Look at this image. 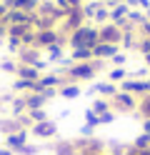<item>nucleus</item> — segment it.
I'll use <instances>...</instances> for the list:
<instances>
[{
    "label": "nucleus",
    "instance_id": "obj_41",
    "mask_svg": "<svg viewBox=\"0 0 150 155\" xmlns=\"http://www.w3.org/2000/svg\"><path fill=\"white\" fill-rule=\"evenodd\" d=\"M0 155H15V153L10 150V148H0Z\"/></svg>",
    "mask_w": 150,
    "mask_h": 155
},
{
    "label": "nucleus",
    "instance_id": "obj_8",
    "mask_svg": "<svg viewBox=\"0 0 150 155\" xmlns=\"http://www.w3.org/2000/svg\"><path fill=\"white\" fill-rule=\"evenodd\" d=\"M30 133L38 135V138H43V140H50V138L58 135V125L53 120H43V123H35L33 128H30Z\"/></svg>",
    "mask_w": 150,
    "mask_h": 155
},
{
    "label": "nucleus",
    "instance_id": "obj_19",
    "mask_svg": "<svg viewBox=\"0 0 150 155\" xmlns=\"http://www.w3.org/2000/svg\"><path fill=\"white\" fill-rule=\"evenodd\" d=\"M40 75H43V73H40L35 65H20V63H18V73H15V78H25V80H38Z\"/></svg>",
    "mask_w": 150,
    "mask_h": 155
},
{
    "label": "nucleus",
    "instance_id": "obj_6",
    "mask_svg": "<svg viewBox=\"0 0 150 155\" xmlns=\"http://www.w3.org/2000/svg\"><path fill=\"white\" fill-rule=\"evenodd\" d=\"M63 83H65V80H63V78H60L58 73H43V75H40L38 80H35V90H33V93H43V90H58Z\"/></svg>",
    "mask_w": 150,
    "mask_h": 155
},
{
    "label": "nucleus",
    "instance_id": "obj_39",
    "mask_svg": "<svg viewBox=\"0 0 150 155\" xmlns=\"http://www.w3.org/2000/svg\"><path fill=\"white\" fill-rule=\"evenodd\" d=\"M143 133L150 135V120H148V118H143Z\"/></svg>",
    "mask_w": 150,
    "mask_h": 155
},
{
    "label": "nucleus",
    "instance_id": "obj_24",
    "mask_svg": "<svg viewBox=\"0 0 150 155\" xmlns=\"http://www.w3.org/2000/svg\"><path fill=\"white\" fill-rule=\"evenodd\" d=\"M5 48H8V53H13V55H18L20 50H23V40L20 38H13V35H5Z\"/></svg>",
    "mask_w": 150,
    "mask_h": 155
},
{
    "label": "nucleus",
    "instance_id": "obj_12",
    "mask_svg": "<svg viewBox=\"0 0 150 155\" xmlns=\"http://www.w3.org/2000/svg\"><path fill=\"white\" fill-rule=\"evenodd\" d=\"M120 50L118 45H108V43H98L95 48H93V58H98V60H108L110 63V58H113L115 53Z\"/></svg>",
    "mask_w": 150,
    "mask_h": 155
},
{
    "label": "nucleus",
    "instance_id": "obj_16",
    "mask_svg": "<svg viewBox=\"0 0 150 155\" xmlns=\"http://www.w3.org/2000/svg\"><path fill=\"white\" fill-rule=\"evenodd\" d=\"M68 58L70 63H90L93 60V48H73Z\"/></svg>",
    "mask_w": 150,
    "mask_h": 155
},
{
    "label": "nucleus",
    "instance_id": "obj_25",
    "mask_svg": "<svg viewBox=\"0 0 150 155\" xmlns=\"http://www.w3.org/2000/svg\"><path fill=\"white\" fill-rule=\"evenodd\" d=\"M143 20H148L145 18V10H138V8H130V13H128V23L133 25V28H138Z\"/></svg>",
    "mask_w": 150,
    "mask_h": 155
},
{
    "label": "nucleus",
    "instance_id": "obj_43",
    "mask_svg": "<svg viewBox=\"0 0 150 155\" xmlns=\"http://www.w3.org/2000/svg\"><path fill=\"white\" fill-rule=\"evenodd\" d=\"M138 155H150V148L148 150H138Z\"/></svg>",
    "mask_w": 150,
    "mask_h": 155
},
{
    "label": "nucleus",
    "instance_id": "obj_17",
    "mask_svg": "<svg viewBox=\"0 0 150 155\" xmlns=\"http://www.w3.org/2000/svg\"><path fill=\"white\" fill-rule=\"evenodd\" d=\"M53 153H55V155H78L75 140H58V143L53 145Z\"/></svg>",
    "mask_w": 150,
    "mask_h": 155
},
{
    "label": "nucleus",
    "instance_id": "obj_30",
    "mask_svg": "<svg viewBox=\"0 0 150 155\" xmlns=\"http://www.w3.org/2000/svg\"><path fill=\"white\" fill-rule=\"evenodd\" d=\"M85 125H90V128H100V115L93 113V110H85Z\"/></svg>",
    "mask_w": 150,
    "mask_h": 155
},
{
    "label": "nucleus",
    "instance_id": "obj_22",
    "mask_svg": "<svg viewBox=\"0 0 150 155\" xmlns=\"http://www.w3.org/2000/svg\"><path fill=\"white\" fill-rule=\"evenodd\" d=\"M90 110L98 113V115H105V113H110L113 108H110V100L108 98H100V95H98V98L93 100V105H90Z\"/></svg>",
    "mask_w": 150,
    "mask_h": 155
},
{
    "label": "nucleus",
    "instance_id": "obj_31",
    "mask_svg": "<svg viewBox=\"0 0 150 155\" xmlns=\"http://www.w3.org/2000/svg\"><path fill=\"white\" fill-rule=\"evenodd\" d=\"M0 70L8 73V75H15L18 73V63L15 60H0Z\"/></svg>",
    "mask_w": 150,
    "mask_h": 155
},
{
    "label": "nucleus",
    "instance_id": "obj_32",
    "mask_svg": "<svg viewBox=\"0 0 150 155\" xmlns=\"http://www.w3.org/2000/svg\"><path fill=\"white\" fill-rule=\"evenodd\" d=\"M38 153H40V145H35V143H25L23 148H20L18 155H38Z\"/></svg>",
    "mask_w": 150,
    "mask_h": 155
},
{
    "label": "nucleus",
    "instance_id": "obj_10",
    "mask_svg": "<svg viewBox=\"0 0 150 155\" xmlns=\"http://www.w3.org/2000/svg\"><path fill=\"white\" fill-rule=\"evenodd\" d=\"M18 58H20V65H35L38 60H43V50H38L35 45H28V48H23V50L18 53Z\"/></svg>",
    "mask_w": 150,
    "mask_h": 155
},
{
    "label": "nucleus",
    "instance_id": "obj_21",
    "mask_svg": "<svg viewBox=\"0 0 150 155\" xmlns=\"http://www.w3.org/2000/svg\"><path fill=\"white\" fill-rule=\"evenodd\" d=\"M103 23H110V8L100 0L95 8V15H93V25H103Z\"/></svg>",
    "mask_w": 150,
    "mask_h": 155
},
{
    "label": "nucleus",
    "instance_id": "obj_28",
    "mask_svg": "<svg viewBox=\"0 0 150 155\" xmlns=\"http://www.w3.org/2000/svg\"><path fill=\"white\" fill-rule=\"evenodd\" d=\"M133 148H135V150H148V148H150V135H148V133L138 135V138L133 140Z\"/></svg>",
    "mask_w": 150,
    "mask_h": 155
},
{
    "label": "nucleus",
    "instance_id": "obj_11",
    "mask_svg": "<svg viewBox=\"0 0 150 155\" xmlns=\"http://www.w3.org/2000/svg\"><path fill=\"white\" fill-rule=\"evenodd\" d=\"M18 130H28L20 118H13V115H10V118H3V115H0V133L3 135H13Z\"/></svg>",
    "mask_w": 150,
    "mask_h": 155
},
{
    "label": "nucleus",
    "instance_id": "obj_1",
    "mask_svg": "<svg viewBox=\"0 0 150 155\" xmlns=\"http://www.w3.org/2000/svg\"><path fill=\"white\" fill-rule=\"evenodd\" d=\"M98 43H100V28L93 25V23L80 25L78 30H73V33L65 38L68 50H73V48H95Z\"/></svg>",
    "mask_w": 150,
    "mask_h": 155
},
{
    "label": "nucleus",
    "instance_id": "obj_37",
    "mask_svg": "<svg viewBox=\"0 0 150 155\" xmlns=\"http://www.w3.org/2000/svg\"><path fill=\"white\" fill-rule=\"evenodd\" d=\"M93 133H95V128H90V125L83 123V128H80V135H83V138H93Z\"/></svg>",
    "mask_w": 150,
    "mask_h": 155
},
{
    "label": "nucleus",
    "instance_id": "obj_4",
    "mask_svg": "<svg viewBox=\"0 0 150 155\" xmlns=\"http://www.w3.org/2000/svg\"><path fill=\"white\" fill-rule=\"evenodd\" d=\"M118 90H125L130 95H135V98H143V95L150 93V83H148V78H125L123 83L118 85Z\"/></svg>",
    "mask_w": 150,
    "mask_h": 155
},
{
    "label": "nucleus",
    "instance_id": "obj_15",
    "mask_svg": "<svg viewBox=\"0 0 150 155\" xmlns=\"http://www.w3.org/2000/svg\"><path fill=\"white\" fill-rule=\"evenodd\" d=\"M138 30L135 28H130V30H123V40H120V50H133V48H138Z\"/></svg>",
    "mask_w": 150,
    "mask_h": 155
},
{
    "label": "nucleus",
    "instance_id": "obj_36",
    "mask_svg": "<svg viewBox=\"0 0 150 155\" xmlns=\"http://www.w3.org/2000/svg\"><path fill=\"white\" fill-rule=\"evenodd\" d=\"M115 110H110V113H105V115H100V125H108V123H113L115 120Z\"/></svg>",
    "mask_w": 150,
    "mask_h": 155
},
{
    "label": "nucleus",
    "instance_id": "obj_27",
    "mask_svg": "<svg viewBox=\"0 0 150 155\" xmlns=\"http://www.w3.org/2000/svg\"><path fill=\"white\" fill-rule=\"evenodd\" d=\"M28 118H30V123H43V120H48V110L45 108H35V110H28Z\"/></svg>",
    "mask_w": 150,
    "mask_h": 155
},
{
    "label": "nucleus",
    "instance_id": "obj_48",
    "mask_svg": "<svg viewBox=\"0 0 150 155\" xmlns=\"http://www.w3.org/2000/svg\"><path fill=\"white\" fill-rule=\"evenodd\" d=\"M148 83H150V78H148Z\"/></svg>",
    "mask_w": 150,
    "mask_h": 155
},
{
    "label": "nucleus",
    "instance_id": "obj_46",
    "mask_svg": "<svg viewBox=\"0 0 150 155\" xmlns=\"http://www.w3.org/2000/svg\"><path fill=\"white\" fill-rule=\"evenodd\" d=\"M3 103H5V100H3V98H0V113H3Z\"/></svg>",
    "mask_w": 150,
    "mask_h": 155
},
{
    "label": "nucleus",
    "instance_id": "obj_26",
    "mask_svg": "<svg viewBox=\"0 0 150 155\" xmlns=\"http://www.w3.org/2000/svg\"><path fill=\"white\" fill-rule=\"evenodd\" d=\"M138 113L143 115V118L150 120V93L143 95V98H138Z\"/></svg>",
    "mask_w": 150,
    "mask_h": 155
},
{
    "label": "nucleus",
    "instance_id": "obj_44",
    "mask_svg": "<svg viewBox=\"0 0 150 155\" xmlns=\"http://www.w3.org/2000/svg\"><path fill=\"white\" fill-rule=\"evenodd\" d=\"M145 65H148V68H150V55H145Z\"/></svg>",
    "mask_w": 150,
    "mask_h": 155
},
{
    "label": "nucleus",
    "instance_id": "obj_7",
    "mask_svg": "<svg viewBox=\"0 0 150 155\" xmlns=\"http://www.w3.org/2000/svg\"><path fill=\"white\" fill-rule=\"evenodd\" d=\"M65 43H58V45H50V48H45V50H43V60L45 63H55V65H60V63H63L65 60Z\"/></svg>",
    "mask_w": 150,
    "mask_h": 155
},
{
    "label": "nucleus",
    "instance_id": "obj_14",
    "mask_svg": "<svg viewBox=\"0 0 150 155\" xmlns=\"http://www.w3.org/2000/svg\"><path fill=\"white\" fill-rule=\"evenodd\" d=\"M110 23H120V20H125L128 13H130V5L128 3H110Z\"/></svg>",
    "mask_w": 150,
    "mask_h": 155
},
{
    "label": "nucleus",
    "instance_id": "obj_33",
    "mask_svg": "<svg viewBox=\"0 0 150 155\" xmlns=\"http://www.w3.org/2000/svg\"><path fill=\"white\" fill-rule=\"evenodd\" d=\"M135 30H138L140 38H148V40H150V20H143V23L135 28Z\"/></svg>",
    "mask_w": 150,
    "mask_h": 155
},
{
    "label": "nucleus",
    "instance_id": "obj_23",
    "mask_svg": "<svg viewBox=\"0 0 150 155\" xmlns=\"http://www.w3.org/2000/svg\"><path fill=\"white\" fill-rule=\"evenodd\" d=\"M128 75H130V73L125 70V68H110V70H108V80H110V83H115V85H120Z\"/></svg>",
    "mask_w": 150,
    "mask_h": 155
},
{
    "label": "nucleus",
    "instance_id": "obj_38",
    "mask_svg": "<svg viewBox=\"0 0 150 155\" xmlns=\"http://www.w3.org/2000/svg\"><path fill=\"white\" fill-rule=\"evenodd\" d=\"M8 10H10V8L3 3V0H0V20H5V15H8Z\"/></svg>",
    "mask_w": 150,
    "mask_h": 155
},
{
    "label": "nucleus",
    "instance_id": "obj_20",
    "mask_svg": "<svg viewBox=\"0 0 150 155\" xmlns=\"http://www.w3.org/2000/svg\"><path fill=\"white\" fill-rule=\"evenodd\" d=\"M33 90H35V80L15 78V83H13V93H15V95H25V93H33Z\"/></svg>",
    "mask_w": 150,
    "mask_h": 155
},
{
    "label": "nucleus",
    "instance_id": "obj_34",
    "mask_svg": "<svg viewBox=\"0 0 150 155\" xmlns=\"http://www.w3.org/2000/svg\"><path fill=\"white\" fill-rule=\"evenodd\" d=\"M135 50H140L143 55H150V40L148 38H138V48Z\"/></svg>",
    "mask_w": 150,
    "mask_h": 155
},
{
    "label": "nucleus",
    "instance_id": "obj_35",
    "mask_svg": "<svg viewBox=\"0 0 150 155\" xmlns=\"http://www.w3.org/2000/svg\"><path fill=\"white\" fill-rule=\"evenodd\" d=\"M130 8H138V10H148L150 8V0H125Z\"/></svg>",
    "mask_w": 150,
    "mask_h": 155
},
{
    "label": "nucleus",
    "instance_id": "obj_29",
    "mask_svg": "<svg viewBox=\"0 0 150 155\" xmlns=\"http://www.w3.org/2000/svg\"><path fill=\"white\" fill-rule=\"evenodd\" d=\"M125 63H128V53H123V50H118L110 58V65H115V68H125Z\"/></svg>",
    "mask_w": 150,
    "mask_h": 155
},
{
    "label": "nucleus",
    "instance_id": "obj_5",
    "mask_svg": "<svg viewBox=\"0 0 150 155\" xmlns=\"http://www.w3.org/2000/svg\"><path fill=\"white\" fill-rule=\"evenodd\" d=\"M98 28H100V43H108V45H118L120 48L123 30H120L115 23H103V25H98Z\"/></svg>",
    "mask_w": 150,
    "mask_h": 155
},
{
    "label": "nucleus",
    "instance_id": "obj_13",
    "mask_svg": "<svg viewBox=\"0 0 150 155\" xmlns=\"http://www.w3.org/2000/svg\"><path fill=\"white\" fill-rule=\"evenodd\" d=\"M58 95H60V98H65V100H75V98L83 95V88H80L78 83H63L58 88Z\"/></svg>",
    "mask_w": 150,
    "mask_h": 155
},
{
    "label": "nucleus",
    "instance_id": "obj_45",
    "mask_svg": "<svg viewBox=\"0 0 150 155\" xmlns=\"http://www.w3.org/2000/svg\"><path fill=\"white\" fill-rule=\"evenodd\" d=\"M145 18H148V20H150V8H148V10H145Z\"/></svg>",
    "mask_w": 150,
    "mask_h": 155
},
{
    "label": "nucleus",
    "instance_id": "obj_42",
    "mask_svg": "<svg viewBox=\"0 0 150 155\" xmlns=\"http://www.w3.org/2000/svg\"><path fill=\"white\" fill-rule=\"evenodd\" d=\"M5 40V25H0V43Z\"/></svg>",
    "mask_w": 150,
    "mask_h": 155
},
{
    "label": "nucleus",
    "instance_id": "obj_40",
    "mask_svg": "<svg viewBox=\"0 0 150 155\" xmlns=\"http://www.w3.org/2000/svg\"><path fill=\"white\" fill-rule=\"evenodd\" d=\"M68 3H70V8H80V5L85 3V0H68Z\"/></svg>",
    "mask_w": 150,
    "mask_h": 155
},
{
    "label": "nucleus",
    "instance_id": "obj_3",
    "mask_svg": "<svg viewBox=\"0 0 150 155\" xmlns=\"http://www.w3.org/2000/svg\"><path fill=\"white\" fill-rule=\"evenodd\" d=\"M65 43V35L58 30V28H48V30H35V48L38 50H45L50 45Z\"/></svg>",
    "mask_w": 150,
    "mask_h": 155
},
{
    "label": "nucleus",
    "instance_id": "obj_18",
    "mask_svg": "<svg viewBox=\"0 0 150 155\" xmlns=\"http://www.w3.org/2000/svg\"><path fill=\"white\" fill-rule=\"evenodd\" d=\"M93 88H95V93L100 95V98H108V100L118 93V85H115V83H110V80H100L98 85H93Z\"/></svg>",
    "mask_w": 150,
    "mask_h": 155
},
{
    "label": "nucleus",
    "instance_id": "obj_2",
    "mask_svg": "<svg viewBox=\"0 0 150 155\" xmlns=\"http://www.w3.org/2000/svg\"><path fill=\"white\" fill-rule=\"evenodd\" d=\"M110 108L115 113H135L138 110V98L125 93V90H118L113 98H110Z\"/></svg>",
    "mask_w": 150,
    "mask_h": 155
},
{
    "label": "nucleus",
    "instance_id": "obj_47",
    "mask_svg": "<svg viewBox=\"0 0 150 155\" xmlns=\"http://www.w3.org/2000/svg\"><path fill=\"white\" fill-rule=\"evenodd\" d=\"M0 25H5V20H0Z\"/></svg>",
    "mask_w": 150,
    "mask_h": 155
},
{
    "label": "nucleus",
    "instance_id": "obj_9",
    "mask_svg": "<svg viewBox=\"0 0 150 155\" xmlns=\"http://www.w3.org/2000/svg\"><path fill=\"white\" fill-rule=\"evenodd\" d=\"M28 135H30V130H18V133H13V135H5V148H10V150L18 155L20 148H23L25 143H30Z\"/></svg>",
    "mask_w": 150,
    "mask_h": 155
}]
</instances>
